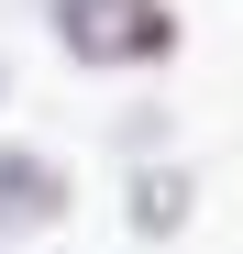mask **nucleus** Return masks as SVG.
Here are the masks:
<instances>
[{"mask_svg": "<svg viewBox=\"0 0 243 254\" xmlns=\"http://www.w3.org/2000/svg\"><path fill=\"white\" fill-rule=\"evenodd\" d=\"M45 33L66 66L89 77H144V66H177L188 22L166 11V0H45Z\"/></svg>", "mask_w": 243, "mask_h": 254, "instance_id": "f257e3e1", "label": "nucleus"}, {"mask_svg": "<svg viewBox=\"0 0 243 254\" xmlns=\"http://www.w3.org/2000/svg\"><path fill=\"white\" fill-rule=\"evenodd\" d=\"M66 210H77V166L56 144H11V133H0V254L66 232Z\"/></svg>", "mask_w": 243, "mask_h": 254, "instance_id": "f03ea898", "label": "nucleus"}, {"mask_svg": "<svg viewBox=\"0 0 243 254\" xmlns=\"http://www.w3.org/2000/svg\"><path fill=\"white\" fill-rule=\"evenodd\" d=\"M188 221H199V166H188V155L122 166V232H133V243H177Z\"/></svg>", "mask_w": 243, "mask_h": 254, "instance_id": "7ed1b4c3", "label": "nucleus"}, {"mask_svg": "<svg viewBox=\"0 0 243 254\" xmlns=\"http://www.w3.org/2000/svg\"><path fill=\"white\" fill-rule=\"evenodd\" d=\"M111 155H122V166H144V155H177V111H166V100H133V111L111 122Z\"/></svg>", "mask_w": 243, "mask_h": 254, "instance_id": "20e7f679", "label": "nucleus"}, {"mask_svg": "<svg viewBox=\"0 0 243 254\" xmlns=\"http://www.w3.org/2000/svg\"><path fill=\"white\" fill-rule=\"evenodd\" d=\"M0 111H11V56H0Z\"/></svg>", "mask_w": 243, "mask_h": 254, "instance_id": "39448f33", "label": "nucleus"}]
</instances>
